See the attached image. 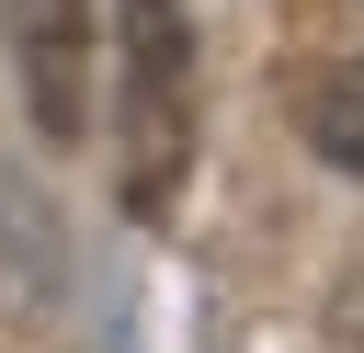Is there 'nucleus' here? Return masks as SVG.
<instances>
[{
  "mask_svg": "<svg viewBox=\"0 0 364 353\" xmlns=\"http://www.w3.org/2000/svg\"><path fill=\"white\" fill-rule=\"evenodd\" d=\"M11 11V80L46 148H80L91 125V0H0Z\"/></svg>",
  "mask_w": 364,
  "mask_h": 353,
  "instance_id": "2",
  "label": "nucleus"
},
{
  "mask_svg": "<svg viewBox=\"0 0 364 353\" xmlns=\"http://www.w3.org/2000/svg\"><path fill=\"white\" fill-rule=\"evenodd\" d=\"M307 137H318V159H341L364 182V57H330L307 80Z\"/></svg>",
  "mask_w": 364,
  "mask_h": 353,
  "instance_id": "3",
  "label": "nucleus"
},
{
  "mask_svg": "<svg viewBox=\"0 0 364 353\" xmlns=\"http://www.w3.org/2000/svg\"><path fill=\"white\" fill-rule=\"evenodd\" d=\"M193 171V23L182 0H114V194L171 216Z\"/></svg>",
  "mask_w": 364,
  "mask_h": 353,
  "instance_id": "1",
  "label": "nucleus"
}]
</instances>
